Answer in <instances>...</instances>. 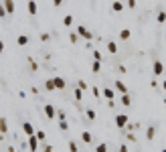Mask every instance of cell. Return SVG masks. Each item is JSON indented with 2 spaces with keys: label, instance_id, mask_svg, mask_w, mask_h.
<instances>
[{
  "label": "cell",
  "instance_id": "obj_7",
  "mask_svg": "<svg viewBox=\"0 0 166 152\" xmlns=\"http://www.w3.org/2000/svg\"><path fill=\"white\" fill-rule=\"evenodd\" d=\"M55 114H57V112H55V107H53L51 104L45 105V116L49 118V120H53V118H55Z\"/></svg>",
  "mask_w": 166,
  "mask_h": 152
},
{
  "label": "cell",
  "instance_id": "obj_21",
  "mask_svg": "<svg viewBox=\"0 0 166 152\" xmlns=\"http://www.w3.org/2000/svg\"><path fill=\"white\" fill-rule=\"evenodd\" d=\"M81 140L85 142V144H89L93 138H91V134H89V132H81Z\"/></svg>",
  "mask_w": 166,
  "mask_h": 152
},
{
  "label": "cell",
  "instance_id": "obj_20",
  "mask_svg": "<svg viewBox=\"0 0 166 152\" xmlns=\"http://www.w3.org/2000/svg\"><path fill=\"white\" fill-rule=\"evenodd\" d=\"M16 43H18V45H26V43H29V37L26 35H18L16 37Z\"/></svg>",
  "mask_w": 166,
  "mask_h": 152
},
{
  "label": "cell",
  "instance_id": "obj_38",
  "mask_svg": "<svg viewBox=\"0 0 166 152\" xmlns=\"http://www.w3.org/2000/svg\"><path fill=\"white\" fill-rule=\"evenodd\" d=\"M126 128H128V130H130V132H132V130H138V124H128Z\"/></svg>",
  "mask_w": 166,
  "mask_h": 152
},
{
  "label": "cell",
  "instance_id": "obj_13",
  "mask_svg": "<svg viewBox=\"0 0 166 152\" xmlns=\"http://www.w3.org/2000/svg\"><path fill=\"white\" fill-rule=\"evenodd\" d=\"M111 10H113V12H122L124 10V4L120 2V0H113V2H111Z\"/></svg>",
  "mask_w": 166,
  "mask_h": 152
},
{
  "label": "cell",
  "instance_id": "obj_36",
  "mask_svg": "<svg viewBox=\"0 0 166 152\" xmlns=\"http://www.w3.org/2000/svg\"><path fill=\"white\" fill-rule=\"evenodd\" d=\"M49 39H51V37H49V33H43V35H41V41H43V43H47Z\"/></svg>",
  "mask_w": 166,
  "mask_h": 152
},
{
  "label": "cell",
  "instance_id": "obj_34",
  "mask_svg": "<svg viewBox=\"0 0 166 152\" xmlns=\"http://www.w3.org/2000/svg\"><path fill=\"white\" fill-rule=\"evenodd\" d=\"M59 128L63 130V132H65V130L69 128V126H67V122H65V120H63V122H59Z\"/></svg>",
  "mask_w": 166,
  "mask_h": 152
},
{
  "label": "cell",
  "instance_id": "obj_16",
  "mask_svg": "<svg viewBox=\"0 0 166 152\" xmlns=\"http://www.w3.org/2000/svg\"><path fill=\"white\" fill-rule=\"evenodd\" d=\"M45 87H47V89H49V91H55L57 87H55V81H53V77H51V79H47V81H45Z\"/></svg>",
  "mask_w": 166,
  "mask_h": 152
},
{
  "label": "cell",
  "instance_id": "obj_37",
  "mask_svg": "<svg viewBox=\"0 0 166 152\" xmlns=\"http://www.w3.org/2000/svg\"><path fill=\"white\" fill-rule=\"evenodd\" d=\"M126 138H128V140H130V142H136V136H134L132 132H130V134H126Z\"/></svg>",
  "mask_w": 166,
  "mask_h": 152
},
{
  "label": "cell",
  "instance_id": "obj_31",
  "mask_svg": "<svg viewBox=\"0 0 166 152\" xmlns=\"http://www.w3.org/2000/svg\"><path fill=\"white\" fill-rule=\"evenodd\" d=\"M69 41H71V43H77V41H79V35H77V33H71V35H69Z\"/></svg>",
  "mask_w": 166,
  "mask_h": 152
},
{
  "label": "cell",
  "instance_id": "obj_45",
  "mask_svg": "<svg viewBox=\"0 0 166 152\" xmlns=\"http://www.w3.org/2000/svg\"><path fill=\"white\" fill-rule=\"evenodd\" d=\"M162 87H164V91H166V79H164V81H162Z\"/></svg>",
  "mask_w": 166,
  "mask_h": 152
},
{
  "label": "cell",
  "instance_id": "obj_40",
  "mask_svg": "<svg viewBox=\"0 0 166 152\" xmlns=\"http://www.w3.org/2000/svg\"><path fill=\"white\" fill-rule=\"evenodd\" d=\"M4 16H6V10H4V6L0 4V18H4Z\"/></svg>",
  "mask_w": 166,
  "mask_h": 152
},
{
  "label": "cell",
  "instance_id": "obj_23",
  "mask_svg": "<svg viewBox=\"0 0 166 152\" xmlns=\"http://www.w3.org/2000/svg\"><path fill=\"white\" fill-rule=\"evenodd\" d=\"M95 152H107V144H105V142H99V144L95 146Z\"/></svg>",
  "mask_w": 166,
  "mask_h": 152
},
{
  "label": "cell",
  "instance_id": "obj_43",
  "mask_svg": "<svg viewBox=\"0 0 166 152\" xmlns=\"http://www.w3.org/2000/svg\"><path fill=\"white\" fill-rule=\"evenodd\" d=\"M53 4H55V6H61V4H63V0H53Z\"/></svg>",
  "mask_w": 166,
  "mask_h": 152
},
{
  "label": "cell",
  "instance_id": "obj_3",
  "mask_svg": "<svg viewBox=\"0 0 166 152\" xmlns=\"http://www.w3.org/2000/svg\"><path fill=\"white\" fill-rule=\"evenodd\" d=\"M22 132L31 138V136H34V132H37V130H34V126L31 124V122H24V124H22Z\"/></svg>",
  "mask_w": 166,
  "mask_h": 152
},
{
  "label": "cell",
  "instance_id": "obj_44",
  "mask_svg": "<svg viewBox=\"0 0 166 152\" xmlns=\"http://www.w3.org/2000/svg\"><path fill=\"white\" fill-rule=\"evenodd\" d=\"M2 51H4V41L0 39V53H2Z\"/></svg>",
  "mask_w": 166,
  "mask_h": 152
},
{
  "label": "cell",
  "instance_id": "obj_2",
  "mask_svg": "<svg viewBox=\"0 0 166 152\" xmlns=\"http://www.w3.org/2000/svg\"><path fill=\"white\" fill-rule=\"evenodd\" d=\"M77 35L81 37V39H85V41H91V39H93V33H91L89 28H85V26H77Z\"/></svg>",
  "mask_w": 166,
  "mask_h": 152
},
{
  "label": "cell",
  "instance_id": "obj_1",
  "mask_svg": "<svg viewBox=\"0 0 166 152\" xmlns=\"http://www.w3.org/2000/svg\"><path fill=\"white\" fill-rule=\"evenodd\" d=\"M128 124H130V118L126 116V114H118V116H116V126H118V128H126Z\"/></svg>",
  "mask_w": 166,
  "mask_h": 152
},
{
  "label": "cell",
  "instance_id": "obj_39",
  "mask_svg": "<svg viewBox=\"0 0 166 152\" xmlns=\"http://www.w3.org/2000/svg\"><path fill=\"white\" fill-rule=\"evenodd\" d=\"M57 116H59V120L63 122V120H65V112H63V110H59V114H57Z\"/></svg>",
  "mask_w": 166,
  "mask_h": 152
},
{
  "label": "cell",
  "instance_id": "obj_8",
  "mask_svg": "<svg viewBox=\"0 0 166 152\" xmlns=\"http://www.w3.org/2000/svg\"><path fill=\"white\" fill-rule=\"evenodd\" d=\"M101 95H103L107 102H110V99H116V91H113V89H110V87H105V89L101 91Z\"/></svg>",
  "mask_w": 166,
  "mask_h": 152
},
{
  "label": "cell",
  "instance_id": "obj_15",
  "mask_svg": "<svg viewBox=\"0 0 166 152\" xmlns=\"http://www.w3.org/2000/svg\"><path fill=\"white\" fill-rule=\"evenodd\" d=\"M120 102H122L126 107H128V105H132V97H130V94H122V99H120Z\"/></svg>",
  "mask_w": 166,
  "mask_h": 152
},
{
  "label": "cell",
  "instance_id": "obj_17",
  "mask_svg": "<svg viewBox=\"0 0 166 152\" xmlns=\"http://www.w3.org/2000/svg\"><path fill=\"white\" fill-rule=\"evenodd\" d=\"M154 134H156V126H150V128L146 130V138H148V140H152Z\"/></svg>",
  "mask_w": 166,
  "mask_h": 152
},
{
  "label": "cell",
  "instance_id": "obj_46",
  "mask_svg": "<svg viewBox=\"0 0 166 152\" xmlns=\"http://www.w3.org/2000/svg\"><path fill=\"white\" fill-rule=\"evenodd\" d=\"M162 152H166V148H162Z\"/></svg>",
  "mask_w": 166,
  "mask_h": 152
},
{
  "label": "cell",
  "instance_id": "obj_25",
  "mask_svg": "<svg viewBox=\"0 0 166 152\" xmlns=\"http://www.w3.org/2000/svg\"><path fill=\"white\" fill-rule=\"evenodd\" d=\"M107 51H110V53H118V45H116L113 41H110V43H107Z\"/></svg>",
  "mask_w": 166,
  "mask_h": 152
},
{
  "label": "cell",
  "instance_id": "obj_9",
  "mask_svg": "<svg viewBox=\"0 0 166 152\" xmlns=\"http://www.w3.org/2000/svg\"><path fill=\"white\" fill-rule=\"evenodd\" d=\"M53 81H55V87H57V89H65V85H67L65 77H53Z\"/></svg>",
  "mask_w": 166,
  "mask_h": 152
},
{
  "label": "cell",
  "instance_id": "obj_14",
  "mask_svg": "<svg viewBox=\"0 0 166 152\" xmlns=\"http://www.w3.org/2000/svg\"><path fill=\"white\" fill-rule=\"evenodd\" d=\"M116 89H118L120 94H128V87H126V85H124V81H120V79L116 81Z\"/></svg>",
  "mask_w": 166,
  "mask_h": 152
},
{
  "label": "cell",
  "instance_id": "obj_27",
  "mask_svg": "<svg viewBox=\"0 0 166 152\" xmlns=\"http://www.w3.org/2000/svg\"><path fill=\"white\" fill-rule=\"evenodd\" d=\"M93 59H95V61H103V57H101V53H99V49H93Z\"/></svg>",
  "mask_w": 166,
  "mask_h": 152
},
{
  "label": "cell",
  "instance_id": "obj_28",
  "mask_svg": "<svg viewBox=\"0 0 166 152\" xmlns=\"http://www.w3.org/2000/svg\"><path fill=\"white\" fill-rule=\"evenodd\" d=\"M85 116L87 120H95V110H85Z\"/></svg>",
  "mask_w": 166,
  "mask_h": 152
},
{
  "label": "cell",
  "instance_id": "obj_24",
  "mask_svg": "<svg viewBox=\"0 0 166 152\" xmlns=\"http://www.w3.org/2000/svg\"><path fill=\"white\" fill-rule=\"evenodd\" d=\"M156 20H158L160 24L166 23V12H164V10H162V12H158V14H156Z\"/></svg>",
  "mask_w": 166,
  "mask_h": 152
},
{
  "label": "cell",
  "instance_id": "obj_47",
  "mask_svg": "<svg viewBox=\"0 0 166 152\" xmlns=\"http://www.w3.org/2000/svg\"><path fill=\"white\" fill-rule=\"evenodd\" d=\"M164 104H166V95H164Z\"/></svg>",
  "mask_w": 166,
  "mask_h": 152
},
{
  "label": "cell",
  "instance_id": "obj_19",
  "mask_svg": "<svg viewBox=\"0 0 166 152\" xmlns=\"http://www.w3.org/2000/svg\"><path fill=\"white\" fill-rule=\"evenodd\" d=\"M99 69H101V61H93L91 63V71L93 73H99Z\"/></svg>",
  "mask_w": 166,
  "mask_h": 152
},
{
  "label": "cell",
  "instance_id": "obj_42",
  "mask_svg": "<svg viewBox=\"0 0 166 152\" xmlns=\"http://www.w3.org/2000/svg\"><path fill=\"white\" fill-rule=\"evenodd\" d=\"M120 152H128V146H126V144H122V146H120Z\"/></svg>",
  "mask_w": 166,
  "mask_h": 152
},
{
  "label": "cell",
  "instance_id": "obj_18",
  "mask_svg": "<svg viewBox=\"0 0 166 152\" xmlns=\"http://www.w3.org/2000/svg\"><path fill=\"white\" fill-rule=\"evenodd\" d=\"M34 136L39 138V142H45V140H47V134H45L43 130H37V132H34Z\"/></svg>",
  "mask_w": 166,
  "mask_h": 152
},
{
  "label": "cell",
  "instance_id": "obj_6",
  "mask_svg": "<svg viewBox=\"0 0 166 152\" xmlns=\"http://www.w3.org/2000/svg\"><path fill=\"white\" fill-rule=\"evenodd\" d=\"M26 8H29V14H31V16H34V14L39 12V6H37L34 0H29V2H26Z\"/></svg>",
  "mask_w": 166,
  "mask_h": 152
},
{
  "label": "cell",
  "instance_id": "obj_11",
  "mask_svg": "<svg viewBox=\"0 0 166 152\" xmlns=\"http://www.w3.org/2000/svg\"><path fill=\"white\" fill-rule=\"evenodd\" d=\"M6 132H8V122L4 116H0V134H6Z\"/></svg>",
  "mask_w": 166,
  "mask_h": 152
},
{
  "label": "cell",
  "instance_id": "obj_5",
  "mask_svg": "<svg viewBox=\"0 0 166 152\" xmlns=\"http://www.w3.org/2000/svg\"><path fill=\"white\" fill-rule=\"evenodd\" d=\"M2 6H4L6 14H12L14 12V0H2Z\"/></svg>",
  "mask_w": 166,
  "mask_h": 152
},
{
  "label": "cell",
  "instance_id": "obj_35",
  "mask_svg": "<svg viewBox=\"0 0 166 152\" xmlns=\"http://www.w3.org/2000/svg\"><path fill=\"white\" fill-rule=\"evenodd\" d=\"M43 152H53V144H45Z\"/></svg>",
  "mask_w": 166,
  "mask_h": 152
},
{
  "label": "cell",
  "instance_id": "obj_30",
  "mask_svg": "<svg viewBox=\"0 0 166 152\" xmlns=\"http://www.w3.org/2000/svg\"><path fill=\"white\" fill-rule=\"evenodd\" d=\"M73 94H75V99H77V102H81V99H83V91H81V89H75V91H73Z\"/></svg>",
  "mask_w": 166,
  "mask_h": 152
},
{
  "label": "cell",
  "instance_id": "obj_26",
  "mask_svg": "<svg viewBox=\"0 0 166 152\" xmlns=\"http://www.w3.org/2000/svg\"><path fill=\"white\" fill-rule=\"evenodd\" d=\"M77 87L81 89V91H85V89H87V83H85V79H79V81H77Z\"/></svg>",
  "mask_w": 166,
  "mask_h": 152
},
{
  "label": "cell",
  "instance_id": "obj_10",
  "mask_svg": "<svg viewBox=\"0 0 166 152\" xmlns=\"http://www.w3.org/2000/svg\"><path fill=\"white\" fill-rule=\"evenodd\" d=\"M29 148L33 152H37V148H39V138H37V136H31V138H29Z\"/></svg>",
  "mask_w": 166,
  "mask_h": 152
},
{
  "label": "cell",
  "instance_id": "obj_41",
  "mask_svg": "<svg viewBox=\"0 0 166 152\" xmlns=\"http://www.w3.org/2000/svg\"><path fill=\"white\" fill-rule=\"evenodd\" d=\"M126 4H128V6H130V8H136V0H128V2H126Z\"/></svg>",
  "mask_w": 166,
  "mask_h": 152
},
{
  "label": "cell",
  "instance_id": "obj_22",
  "mask_svg": "<svg viewBox=\"0 0 166 152\" xmlns=\"http://www.w3.org/2000/svg\"><path fill=\"white\" fill-rule=\"evenodd\" d=\"M63 24H65V26H71V24H73V16H71V14H65V16H63Z\"/></svg>",
  "mask_w": 166,
  "mask_h": 152
},
{
  "label": "cell",
  "instance_id": "obj_12",
  "mask_svg": "<svg viewBox=\"0 0 166 152\" xmlns=\"http://www.w3.org/2000/svg\"><path fill=\"white\" fill-rule=\"evenodd\" d=\"M130 37H132V28H122V31H120V39H122V41H128Z\"/></svg>",
  "mask_w": 166,
  "mask_h": 152
},
{
  "label": "cell",
  "instance_id": "obj_33",
  "mask_svg": "<svg viewBox=\"0 0 166 152\" xmlns=\"http://www.w3.org/2000/svg\"><path fill=\"white\" fill-rule=\"evenodd\" d=\"M91 94L95 95V97H99V95H101V91L97 89V87H91Z\"/></svg>",
  "mask_w": 166,
  "mask_h": 152
},
{
  "label": "cell",
  "instance_id": "obj_4",
  "mask_svg": "<svg viewBox=\"0 0 166 152\" xmlns=\"http://www.w3.org/2000/svg\"><path fill=\"white\" fill-rule=\"evenodd\" d=\"M152 71H154V75H162V73H164V63H162V61H154Z\"/></svg>",
  "mask_w": 166,
  "mask_h": 152
},
{
  "label": "cell",
  "instance_id": "obj_29",
  "mask_svg": "<svg viewBox=\"0 0 166 152\" xmlns=\"http://www.w3.org/2000/svg\"><path fill=\"white\" fill-rule=\"evenodd\" d=\"M29 63H31V69H33V71H37V69H39V63H37V61H34L33 57H29Z\"/></svg>",
  "mask_w": 166,
  "mask_h": 152
},
{
  "label": "cell",
  "instance_id": "obj_32",
  "mask_svg": "<svg viewBox=\"0 0 166 152\" xmlns=\"http://www.w3.org/2000/svg\"><path fill=\"white\" fill-rule=\"evenodd\" d=\"M69 150H71V152H77V150H79L77 144H75V142H69Z\"/></svg>",
  "mask_w": 166,
  "mask_h": 152
}]
</instances>
